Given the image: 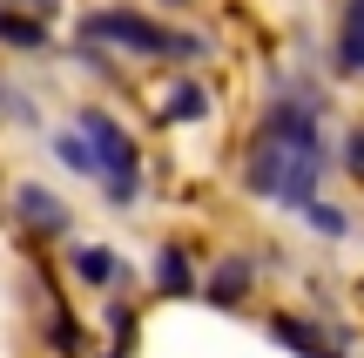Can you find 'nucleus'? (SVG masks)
Listing matches in <instances>:
<instances>
[{
	"label": "nucleus",
	"mask_w": 364,
	"mask_h": 358,
	"mask_svg": "<svg viewBox=\"0 0 364 358\" xmlns=\"http://www.w3.org/2000/svg\"><path fill=\"white\" fill-rule=\"evenodd\" d=\"M317 169H324V156H311V149L250 135L243 189H250V196H263V203H284V210H311V203H317Z\"/></svg>",
	"instance_id": "f257e3e1"
},
{
	"label": "nucleus",
	"mask_w": 364,
	"mask_h": 358,
	"mask_svg": "<svg viewBox=\"0 0 364 358\" xmlns=\"http://www.w3.org/2000/svg\"><path fill=\"white\" fill-rule=\"evenodd\" d=\"M75 135H81V149H88L95 183L108 189V203L129 210L135 189H142V149H135V135L122 129L108 108H81V115H75Z\"/></svg>",
	"instance_id": "f03ea898"
},
{
	"label": "nucleus",
	"mask_w": 364,
	"mask_h": 358,
	"mask_svg": "<svg viewBox=\"0 0 364 358\" xmlns=\"http://www.w3.org/2000/svg\"><path fill=\"white\" fill-rule=\"evenodd\" d=\"M129 48V54H156V61H189V54H203V41L196 34H176V27L149 21V14L135 7H88L81 14V48Z\"/></svg>",
	"instance_id": "7ed1b4c3"
},
{
	"label": "nucleus",
	"mask_w": 364,
	"mask_h": 358,
	"mask_svg": "<svg viewBox=\"0 0 364 358\" xmlns=\"http://www.w3.org/2000/svg\"><path fill=\"white\" fill-rule=\"evenodd\" d=\"M257 135H270V142H290V149H311V156H324V135H317V102H311V95H277V102L263 108Z\"/></svg>",
	"instance_id": "20e7f679"
},
{
	"label": "nucleus",
	"mask_w": 364,
	"mask_h": 358,
	"mask_svg": "<svg viewBox=\"0 0 364 358\" xmlns=\"http://www.w3.org/2000/svg\"><path fill=\"white\" fill-rule=\"evenodd\" d=\"M14 216L27 223V237H61V230H68V203L54 196V189H41V183L14 189Z\"/></svg>",
	"instance_id": "39448f33"
},
{
	"label": "nucleus",
	"mask_w": 364,
	"mask_h": 358,
	"mask_svg": "<svg viewBox=\"0 0 364 358\" xmlns=\"http://www.w3.org/2000/svg\"><path fill=\"white\" fill-rule=\"evenodd\" d=\"M243 291H250V257H223V264L209 270V284H203V298L216 311H236V305H243Z\"/></svg>",
	"instance_id": "423d86ee"
},
{
	"label": "nucleus",
	"mask_w": 364,
	"mask_h": 358,
	"mask_svg": "<svg viewBox=\"0 0 364 358\" xmlns=\"http://www.w3.org/2000/svg\"><path fill=\"white\" fill-rule=\"evenodd\" d=\"M68 270H75L81 284H95V291L122 278V264H115V251H108V243H75V251H68Z\"/></svg>",
	"instance_id": "0eeeda50"
},
{
	"label": "nucleus",
	"mask_w": 364,
	"mask_h": 358,
	"mask_svg": "<svg viewBox=\"0 0 364 358\" xmlns=\"http://www.w3.org/2000/svg\"><path fill=\"white\" fill-rule=\"evenodd\" d=\"M156 291L162 298H196V270L182 257V243H162L156 251Z\"/></svg>",
	"instance_id": "6e6552de"
},
{
	"label": "nucleus",
	"mask_w": 364,
	"mask_h": 358,
	"mask_svg": "<svg viewBox=\"0 0 364 358\" xmlns=\"http://www.w3.org/2000/svg\"><path fill=\"white\" fill-rule=\"evenodd\" d=\"M270 338H277V345H290V352H304V358H338V352H331V338L317 332V325H304V318H270Z\"/></svg>",
	"instance_id": "1a4fd4ad"
},
{
	"label": "nucleus",
	"mask_w": 364,
	"mask_h": 358,
	"mask_svg": "<svg viewBox=\"0 0 364 358\" xmlns=\"http://www.w3.org/2000/svg\"><path fill=\"white\" fill-rule=\"evenodd\" d=\"M0 48H48V27L27 7H0Z\"/></svg>",
	"instance_id": "9d476101"
},
{
	"label": "nucleus",
	"mask_w": 364,
	"mask_h": 358,
	"mask_svg": "<svg viewBox=\"0 0 364 358\" xmlns=\"http://www.w3.org/2000/svg\"><path fill=\"white\" fill-rule=\"evenodd\" d=\"M338 68L344 75H364V0L344 7V27H338Z\"/></svg>",
	"instance_id": "9b49d317"
},
{
	"label": "nucleus",
	"mask_w": 364,
	"mask_h": 358,
	"mask_svg": "<svg viewBox=\"0 0 364 358\" xmlns=\"http://www.w3.org/2000/svg\"><path fill=\"white\" fill-rule=\"evenodd\" d=\"M203 115H209L203 81H176V88L162 95V122H203Z\"/></svg>",
	"instance_id": "f8f14e48"
},
{
	"label": "nucleus",
	"mask_w": 364,
	"mask_h": 358,
	"mask_svg": "<svg viewBox=\"0 0 364 358\" xmlns=\"http://www.w3.org/2000/svg\"><path fill=\"white\" fill-rule=\"evenodd\" d=\"M108 332H115V345H108L102 358H129V332H135V311H129V305H108Z\"/></svg>",
	"instance_id": "ddd939ff"
},
{
	"label": "nucleus",
	"mask_w": 364,
	"mask_h": 358,
	"mask_svg": "<svg viewBox=\"0 0 364 358\" xmlns=\"http://www.w3.org/2000/svg\"><path fill=\"white\" fill-rule=\"evenodd\" d=\"M54 156H61L75 176H95V162H88V149H81V135H75V129H68V135H54Z\"/></svg>",
	"instance_id": "4468645a"
},
{
	"label": "nucleus",
	"mask_w": 364,
	"mask_h": 358,
	"mask_svg": "<svg viewBox=\"0 0 364 358\" xmlns=\"http://www.w3.org/2000/svg\"><path fill=\"white\" fill-rule=\"evenodd\" d=\"M304 223L324 230V237H344V210H338V203H311V210H304Z\"/></svg>",
	"instance_id": "2eb2a0df"
},
{
	"label": "nucleus",
	"mask_w": 364,
	"mask_h": 358,
	"mask_svg": "<svg viewBox=\"0 0 364 358\" xmlns=\"http://www.w3.org/2000/svg\"><path fill=\"white\" fill-rule=\"evenodd\" d=\"M344 162H351V169H358V176H364V129H358V135H351V142H344Z\"/></svg>",
	"instance_id": "dca6fc26"
},
{
	"label": "nucleus",
	"mask_w": 364,
	"mask_h": 358,
	"mask_svg": "<svg viewBox=\"0 0 364 358\" xmlns=\"http://www.w3.org/2000/svg\"><path fill=\"white\" fill-rule=\"evenodd\" d=\"M48 7H54V0H27V14H48Z\"/></svg>",
	"instance_id": "f3484780"
},
{
	"label": "nucleus",
	"mask_w": 364,
	"mask_h": 358,
	"mask_svg": "<svg viewBox=\"0 0 364 358\" xmlns=\"http://www.w3.org/2000/svg\"><path fill=\"white\" fill-rule=\"evenodd\" d=\"M169 7H189V0H169Z\"/></svg>",
	"instance_id": "a211bd4d"
},
{
	"label": "nucleus",
	"mask_w": 364,
	"mask_h": 358,
	"mask_svg": "<svg viewBox=\"0 0 364 358\" xmlns=\"http://www.w3.org/2000/svg\"><path fill=\"white\" fill-rule=\"evenodd\" d=\"M0 108H7V95H0Z\"/></svg>",
	"instance_id": "6ab92c4d"
}]
</instances>
